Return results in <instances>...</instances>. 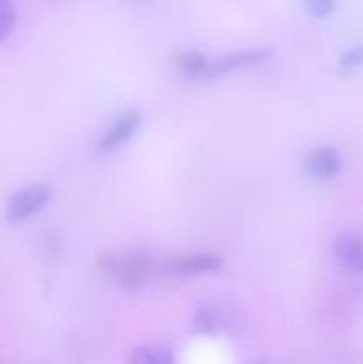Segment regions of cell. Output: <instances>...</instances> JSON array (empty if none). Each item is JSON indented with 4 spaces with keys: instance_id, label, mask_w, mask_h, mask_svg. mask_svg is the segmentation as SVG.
Instances as JSON below:
<instances>
[{
    "instance_id": "cell-13",
    "label": "cell",
    "mask_w": 363,
    "mask_h": 364,
    "mask_svg": "<svg viewBox=\"0 0 363 364\" xmlns=\"http://www.w3.org/2000/svg\"><path fill=\"white\" fill-rule=\"evenodd\" d=\"M335 4L331 0H313L308 4V11L315 18H326L333 13Z\"/></svg>"
},
{
    "instance_id": "cell-8",
    "label": "cell",
    "mask_w": 363,
    "mask_h": 364,
    "mask_svg": "<svg viewBox=\"0 0 363 364\" xmlns=\"http://www.w3.org/2000/svg\"><path fill=\"white\" fill-rule=\"evenodd\" d=\"M206 68H209V59L201 52L189 50L184 52L177 60V70L182 78L185 80H203L205 82Z\"/></svg>"
},
{
    "instance_id": "cell-4",
    "label": "cell",
    "mask_w": 363,
    "mask_h": 364,
    "mask_svg": "<svg viewBox=\"0 0 363 364\" xmlns=\"http://www.w3.org/2000/svg\"><path fill=\"white\" fill-rule=\"evenodd\" d=\"M141 127V114L135 110H128V112L121 114L117 119H114L109 124L103 135L98 141V153H112L120 149L121 146L127 144L135 132Z\"/></svg>"
},
{
    "instance_id": "cell-7",
    "label": "cell",
    "mask_w": 363,
    "mask_h": 364,
    "mask_svg": "<svg viewBox=\"0 0 363 364\" xmlns=\"http://www.w3.org/2000/svg\"><path fill=\"white\" fill-rule=\"evenodd\" d=\"M335 258L347 272L363 274V235L344 233L335 240Z\"/></svg>"
},
{
    "instance_id": "cell-2",
    "label": "cell",
    "mask_w": 363,
    "mask_h": 364,
    "mask_svg": "<svg viewBox=\"0 0 363 364\" xmlns=\"http://www.w3.org/2000/svg\"><path fill=\"white\" fill-rule=\"evenodd\" d=\"M50 199H52V187L48 183H34L20 188L7 201L6 219L9 223H23L41 212Z\"/></svg>"
},
{
    "instance_id": "cell-6",
    "label": "cell",
    "mask_w": 363,
    "mask_h": 364,
    "mask_svg": "<svg viewBox=\"0 0 363 364\" xmlns=\"http://www.w3.org/2000/svg\"><path fill=\"white\" fill-rule=\"evenodd\" d=\"M269 57V52L262 48L255 50H241V52L224 53V55L216 57V59H209V68H206L205 82L219 78L223 75L230 73V71L238 70V68L253 66Z\"/></svg>"
},
{
    "instance_id": "cell-9",
    "label": "cell",
    "mask_w": 363,
    "mask_h": 364,
    "mask_svg": "<svg viewBox=\"0 0 363 364\" xmlns=\"http://www.w3.org/2000/svg\"><path fill=\"white\" fill-rule=\"evenodd\" d=\"M130 364H174L173 352L164 347H137L130 355Z\"/></svg>"
},
{
    "instance_id": "cell-11",
    "label": "cell",
    "mask_w": 363,
    "mask_h": 364,
    "mask_svg": "<svg viewBox=\"0 0 363 364\" xmlns=\"http://www.w3.org/2000/svg\"><path fill=\"white\" fill-rule=\"evenodd\" d=\"M16 23V11L9 0H0V43L6 41Z\"/></svg>"
},
{
    "instance_id": "cell-14",
    "label": "cell",
    "mask_w": 363,
    "mask_h": 364,
    "mask_svg": "<svg viewBox=\"0 0 363 364\" xmlns=\"http://www.w3.org/2000/svg\"><path fill=\"white\" fill-rule=\"evenodd\" d=\"M256 364H265V363H256Z\"/></svg>"
},
{
    "instance_id": "cell-1",
    "label": "cell",
    "mask_w": 363,
    "mask_h": 364,
    "mask_svg": "<svg viewBox=\"0 0 363 364\" xmlns=\"http://www.w3.org/2000/svg\"><path fill=\"white\" fill-rule=\"evenodd\" d=\"M103 272L128 291L141 290L155 272V263L141 251H121L105 255L100 262Z\"/></svg>"
},
{
    "instance_id": "cell-10",
    "label": "cell",
    "mask_w": 363,
    "mask_h": 364,
    "mask_svg": "<svg viewBox=\"0 0 363 364\" xmlns=\"http://www.w3.org/2000/svg\"><path fill=\"white\" fill-rule=\"evenodd\" d=\"M194 329L203 334H212L223 329V313L214 306H205L194 316Z\"/></svg>"
},
{
    "instance_id": "cell-3",
    "label": "cell",
    "mask_w": 363,
    "mask_h": 364,
    "mask_svg": "<svg viewBox=\"0 0 363 364\" xmlns=\"http://www.w3.org/2000/svg\"><path fill=\"white\" fill-rule=\"evenodd\" d=\"M223 267V258L214 252H192L166 259L157 267L160 274L166 276H201V274L217 272Z\"/></svg>"
},
{
    "instance_id": "cell-5",
    "label": "cell",
    "mask_w": 363,
    "mask_h": 364,
    "mask_svg": "<svg viewBox=\"0 0 363 364\" xmlns=\"http://www.w3.org/2000/svg\"><path fill=\"white\" fill-rule=\"evenodd\" d=\"M344 159L333 146H320L305 159V171L317 181H330L342 173Z\"/></svg>"
},
{
    "instance_id": "cell-12",
    "label": "cell",
    "mask_w": 363,
    "mask_h": 364,
    "mask_svg": "<svg viewBox=\"0 0 363 364\" xmlns=\"http://www.w3.org/2000/svg\"><path fill=\"white\" fill-rule=\"evenodd\" d=\"M363 66V46H354L340 57L338 68L342 71H354Z\"/></svg>"
}]
</instances>
